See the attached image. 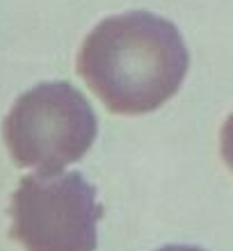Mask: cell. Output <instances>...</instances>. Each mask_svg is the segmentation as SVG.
I'll return each mask as SVG.
<instances>
[{"label":"cell","mask_w":233,"mask_h":251,"mask_svg":"<svg viewBox=\"0 0 233 251\" xmlns=\"http://www.w3.org/2000/svg\"><path fill=\"white\" fill-rule=\"evenodd\" d=\"M187 66L179 27L151 12L101 21L78 53L80 78L114 114L158 110L179 92Z\"/></svg>","instance_id":"1"},{"label":"cell","mask_w":233,"mask_h":251,"mask_svg":"<svg viewBox=\"0 0 233 251\" xmlns=\"http://www.w3.org/2000/svg\"><path fill=\"white\" fill-rule=\"evenodd\" d=\"M99 132L89 100L69 82H41L14 103L2 124L7 151L19 167L53 174L78 162Z\"/></svg>","instance_id":"2"},{"label":"cell","mask_w":233,"mask_h":251,"mask_svg":"<svg viewBox=\"0 0 233 251\" xmlns=\"http://www.w3.org/2000/svg\"><path fill=\"white\" fill-rule=\"evenodd\" d=\"M9 217V235L26 251H94L103 208L82 174L39 172L21 180Z\"/></svg>","instance_id":"3"},{"label":"cell","mask_w":233,"mask_h":251,"mask_svg":"<svg viewBox=\"0 0 233 251\" xmlns=\"http://www.w3.org/2000/svg\"><path fill=\"white\" fill-rule=\"evenodd\" d=\"M158 251H204L199 247H190V245H169V247H162Z\"/></svg>","instance_id":"4"}]
</instances>
